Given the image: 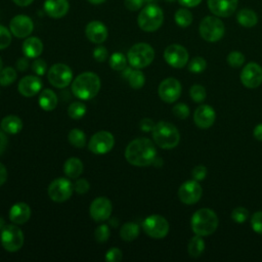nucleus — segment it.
<instances>
[{"label":"nucleus","mask_w":262,"mask_h":262,"mask_svg":"<svg viewBox=\"0 0 262 262\" xmlns=\"http://www.w3.org/2000/svg\"><path fill=\"white\" fill-rule=\"evenodd\" d=\"M156 157L157 149L155 144L145 137L132 140L125 149V159L127 162L137 167L151 165Z\"/></svg>","instance_id":"obj_1"},{"label":"nucleus","mask_w":262,"mask_h":262,"mask_svg":"<svg viewBox=\"0 0 262 262\" xmlns=\"http://www.w3.org/2000/svg\"><path fill=\"white\" fill-rule=\"evenodd\" d=\"M100 89V79L92 72L80 74L72 83V91L74 95L82 100L93 98Z\"/></svg>","instance_id":"obj_2"},{"label":"nucleus","mask_w":262,"mask_h":262,"mask_svg":"<svg viewBox=\"0 0 262 262\" xmlns=\"http://www.w3.org/2000/svg\"><path fill=\"white\" fill-rule=\"evenodd\" d=\"M192 231L201 236L212 234L218 227V217L209 208H202L195 211L190 221Z\"/></svg>","instance_id":"obj_3"},{"label":"nucleus","mask_w":262,"mask_h":262,"mask_svg":"<svg viewBox=\"0 0 262 262\" xmlns=\"http://www.w3.org/2000/svg\"><path fill=\"white\" fill-rule=\"evenodd\" d=\"M152 138L158 146L164 149H171L177 146L180 140L178 129L171 123L160 121L152 129Z\"/></svg>","instance_id":"obj_4"},{"label":"nucleus","mask_w":262,"mask_h":262,"mask_svg":"<svg viewBox=\"0 0 262 262\" xmlns=\"http://www.w3.org/2000/svg\"><path fill=\"white\" fill-rule=\"evenodd\" d=\"M164 21L163 10L156 4H148L142 8L137 17L139 28L145 32L157 31Z\"/></svg>","instance_id":"obj_5"},{"label":"nucleus","mask_w":262,"mask_h":262,"mask_svg":"<svg viewBox=\"0 0 262 262\" xmlns=\"http://www.w3.org/2000/svg\"><path fill=\"white\" fill-rule=\"evenodd\" d=\"M127 58L131 67L140 70L151 63L155 58V50L147 43H137L129 49Z\"/></svg>","instance_id":"obj_6"},{"label":"nucleus","mask_w":262,"mask_h":262,"mask_svg":"<svg viewBox=\"0 0 262 262\" xmlns=\"http://www.w3.org/2000/svg\"><path fill=\"white\" fill-rule=\"evenodd\" d=\"M201 37L208 42L219 41L225 32L224 24L217 16H206L199 27Z\"/></svg>","instance_id":"obj_7"},{"label":"nucleus","mask_w":262,"mask_h":262,"mask_svg":"<svg viewBox=\"0 0 262 262\" xmlns=\"http://www.w3.org/2000/svg\"><path fill=\"white\" fill-rule=\"evenodd\" d=\"M2 247L8 252H16L24 245V233L15 225H5L1 230Z\"/></svg>","instance_id":"obj_8"},{"label":"nucleus","mask_w":262,"mask_h":262,"mask_svg":"<svg viewBox=\"0 0 262 262\" xmlns=\"http://www.w3.org/2000/svg\"><path fill=\"white\" fill-rule=\"evenodd\" d=\"M144 232L152 238H163L169 232V223L161 215H150L142 223Z\"/></svg>","instance_id":"obj_9"},{"label":"nucleus","mask_w":262,"mask_h":262,"mask_svg":"<svg viewBox=\"0 0 262 262\" xmlns=\"http://www.w3.org/2000/svg\"><path fill=\"white\" fill-rule=\"evenodd\" d=\"M74 185L67 178H56L48 186L49 198L56 203H61L72 196Z\"/></svg>","instance_id":"obj_10"},{"label":"nucleus","mask_w":262,"mask_h":262,"mask_svg":"<svg viewBox=\"0 0 262 262\" xmlns=\"http://www.w3.org/2000/svg\"><path fill=\"white\" fill-rule=\"evenodd\" d=\"M47 78L52 86L64 88L72 82L73 72L70 67L64 63H55L49 69Z\"/></svg>","instance_id":"obj_11"},{"label":"nucleus","mask_w":262,"mask_h":262,"mask_svg":"<svg viewBox=\"0 0 262 262\" xmlns=\"http://www.w3.org/2000/svg\"><path fill=\"white\" fill-rule=\"evenodd\" d=\"M115 144V139L112 133L107 131H98L91 136L88 148L95 155H103L108 152Z\"/></svg>","instance_id":"obj_12"},{"label":"nucleus","mask_w":262,"mask_h":262,"mask_svg":"<svg viewBox=\"0 0 262 262\" xmlns=\"http://www.w3.org/2000/svg\"><path fill=\"white\" fill-rule=\"evenodd\" d=\"M203 194V188L199 181L192 179L182 183L178 189V198L185 205L198 203Z\"/></svg>","instance_id":"obj_13"},{"label":"nucleus","mask_w":262,"mask_h":262,"mask_svg":"<svg viewBox=\"0 0 262 262\" xmlns=\"http://www.w3.org/2000/svg\"><path fill=\"white\" fill-rule=\"evenodd\" d=\"M164 58L172 68L181 69L186 66L188 61V52L179 44H171L165 49Z\"/></svg>","instance_id":"obj_14"},{"label":"nucleus","mask_w":262,"mask_h":262,"mask_svg":"<svg viewBox=\"0 0 262 262\" xmlns=\"http://www.w3.org/2000/svg\"><path fill=\"white\" fill-rule=\"evenodd\" d=\"M158 93L163 101L172 103L176 101L181 94V84L175 78H167L159 85Z\"/></svg>","instance_id":"obj_15"},{"label":"nucleus","mask_w":262,"mask_h":262,"mask_svg":"<svg viewBox=\"0 0 262 262\" xmlns=\"http://www.w3.org/2000/svg\"><path fill=\"white\" fill-rule=\"evenodd\" d=\"M241 82L247 88H257L262 83V68L256 62L247 63L241 72Z\"/></svg>","instance_id":"obj_16"},{"label":"nucleus","mask_w":262,"mask_h":262,"mask_svg":"<svg viewBox=\"0 0 262 262\" xmlns=\"http://www.w3.org/2000/svg\"><path fill=\"white\" fill-rule=\"evenodd\" d=\"M112 209H113L112 202L104 196H99V198H96L91 203L89 212H90L91 218L95 222H102L110 218Z\"/></svg>","instance_id":"obj_17"},{"label":"nucleus","mask_w":262,"mask_h":262,"mask_svg":"<svg viewBox=\"0 0 262 262\" xmlns=\"http://www.w3.org/2000/svg\"><path fill=\"white\" fill-rule=\"evenodd\" d=\"M34 29V24L31 17L24 14L15 15L9 23V30L16 38L28 37Z\"/></svg>","instance_id":"obj_18"},{"label":"nucleus","mask_w":262,"mask_h":262,"mask_svg":"<svg viewBox=\"0 0 262 262\" xmlns=\"http://www.w3.org/2000/svg\"><path fill=\"white\" fill-rule=\"evenodd\" d=\"M237 2L238 0H208V7L214 15L227 17L235 11Z\"/></svg>","instance_id":"obj_19"},{"label":"nucleus","mask_w":262,"mask_h":262,"mask_svg":"<svg viewBox=\"0 0 262 262\" xmlns=\"http://www.w3.org/2000/svg\"><path fill=\"white\" fill-rule=\"evenodd\" d=\"M216 114L212 106L208 104L200 105L193 114V122L194 124L202 129L210 128L215 122Z\"/></svg>","instance_id":"obj_20"},{"label":"nucleus","mask_w":262,"mask_h":262,"mask_svg":"<svg viewBox=\"0 0 262 262\" xmlns=\"http://www.w3.org/2000/svg\"><path fill=\"white\" fill-rule=\"evenodd\" d=\"M107 29L99 20H92L88 23L85 28V35L89 41L95 44H100L104 42L107 38Z\"/></svg>","instance_id":"obj_21"},{"label":"nucleus","mask_w":262,"mask_h":262,"mask_svg":"<svg viewBox=\"0 0 262 262\" xmlns=\"http://www.w3.org/2000/svg\"><path fill=\"white\" fill-rule=\"evenodd\" d=\"M17 89L21 95L32 97L40 92L42 89V82L37 76H26L18 82Z\"/></svg>","instance_id":"obj_22"},{"label":"nucleus","mask_w":262,"mask_h":262,"mask_svg":"<svg viewBox=\"0 0 262 262\" xmlns=\"http://www.w3.org/2000/svg\"><path fill=\"white\" fill-rule=\"evenodd\" d=\"M70 8L68 0H45L44 10L53 18H60L64 16Z\"/></svg>","instance_id":"obj_23"},{"label":"nucleus","mask_w":262,"mask_h":262,"mask_svg":"<svg viewBox=\"0 0 262 262\" xmlns=\"http://www.w3.org/2000/svg\"><path fill=\"white\" fill-rule=\"evenodd\" d=\"M31 216V209L26 203L19 202L14 204L9 211V219L15 224L26 223Z\"/></svg>","instance_id":"obj_24"},{"label":"nucleus","mask_w":262,"mask_h":262,"mask_svg":"<svg viewBox=\"0 0 262 262\" xmlns=\"http://www.w3.org/2000/svg\"><path fill=\"white\" fill-rule=\"evenodd\" d=\"M43 51V43L37 37H29L23 43V52L29 58L38 57Z\"/></svg>","instance_id":"obj_25"},{"label":"nucleus","mask_w":262,"mask_h":262,"mask_svg":"<svg viewBox=\"0 0 262 262\" xmlns=\"http://www.w3.org/2000/svg\"><path fill=\"white\" fill-rule=\"evenodd\" d=\"M23 128L21 120L14 115H8L1 120V129L5 133L16 134Z\"/></svg>","instance_id":"obj_26"},{"label":"nucleus","mask_w":262,"mask_h":262,"mask_svg":"<svg viewBox=\"0 0 262 262\" xmlns=\"http://www.w3.org/2000/svg\"><path fill=\"white\" fill-rule=\"evenodd\" d=\"M39 105L44 111H52L57 105V96L51 89H44L39 95Z\"/></svg>","instance_id":"obj_27"},{"label":"nucleus","mask_w":262,"mask_h":262,"mask_svg":"<svg viewBox=\"0 0 262 262\" xmlns=\"http://www.w3.org/2000/svg\"><path fill=\"white\" fill-rule=\"evenodd\" d=\"M83 163L78 158H70L63 165V172L69 178H78L83 172Z\"/></svg>","instance_id":"obj_28"},{"label":"nucleus","mask_w":262,"mask_h":262,"mask_svg":"<svg viewBox=\"0 0 262 262\" xmlns=\"http://www.w3.org/2000/svg\"><path fill=\"white\" fill-rule=\"evenodd\" d=\"M236 20L241 26L245 28H252L258 23V16L254 10L244 8L237 12Z\"/></svg>","instance_id":"obj_29"},{"label":"nucleus","mask_w":262,"mask_h":262,"mask_svg":"<svg viewBox=\"0 0 262 262\" xmlns=\"http://www.w3.org/2000/svg\"><path fill=\"white\" fill-rule=\"evenodd\" d=\"M204 250H205V242L201 235L195 234L189 239L187 245V252L189 256L193 258L200 257L204 252Z\"/></svg>","instance_id":"obj_30"},{"label":"nucleus","mask_w":262,"mask_h":262,"mask_svg":"<svg viewBox=\"0 0 262 262\" xmlns=\"http://www.w3.org/2000/svg\"><path fill=\"white\" fill-rule=\"evenodd\" d=\"M139 234V226L134 222H127L122 225L120 229V236L123 241L131 242Z\"/></svg>","instance_id":"obj_31"},{"label":"nucleus","mask_w":262,"mask_h":262,"mask_svg":"<svg viewBox=\"0 0 262 262\" xmlns=\"http://www.w3.org/2000/svg\"><path fill=\"white\" fill-rule=\"evenodd\" d=\"M69 142L77 148H82L86 144V135L85 133L78 128H74L69 132L68 135Z\"/></svg>","instance_id":"obj_32"},{"label":"nucleus","mask_w":262,"mask_h":262,"mask_svg":"<svg viewBox=\"0 0 262 262\" xmlns=\"http://www.w3.org/2000/svg\"><path fill=\"white\" fill-rule=\"evenodd\" d=\"M174 19L179 27L186 28L190 26V24L192 23V14L188 9L180 8L175 12Z\"/></svg>","instance_id":"obj_33"},{"label":"nucleus","mask_w":262,"mask_h":262,"mask_svg":"<svg viewBox=\"0 0 262 262\" xmlns=\"http://www.w3.org/2000/svg\"><path fill=\"white\" fill-rule=\"evenodd\" d=\"M128 82L129 85L133 88V89H140L145 82V77L143 75V73L141 71H139V69L133 71L130 73V75L128 76Z\"/></svg>","instance_id":"obj_34"},{"label":"nucleus","mask_w":262,"mask_h":262,"mask_svg":"<svg viewBox=\"0 0 262 262\" xmlns=\"http://www.w3.org/2000/svg\"><path fill=\"white\" fill-rule=\"evenodd\" d=\"M110 66L115 71H123L127 67L126 56L121 52H115L110 57Z\"/></svg>","instance_id":"obj_35"},{"label":"nucleus","mask_w":262,"mask_h":262,"mask_svg":"<svg viewBox=\"0 0 262 262\" xmlns=\"http://www.w3.org/2000/svg\"><path fill=\"white\" fill-rule=\"evenodd\" d=\"M85 113H86V106L83 102H80V101L72 102L68 107V114L74 120L81 119L82 117H84Z\"/></svg>","instance_id":"obj_36"},{"label":"nucleus","mask_w":262,"mask_h":262,"mask_svg":"<svg viewBox=\"0 0 262 262\" xmlns=\"http://www.w3.org/2000/svg\"><path fill=\"white\" fill-rule=\"evenodd\" d=\"M16 80V72L13 68L7 67L0 72V85L8 86Z\"/></svg>","instance_id":"obj_37"},{"label":"nucleus","mask_w":262,"mask_h":262,"mask_svg":"<svg viewBox=\"0 0 262 262\" xmlns=\"http://www.w3.org/2000/svg\"><path fill=\"white\" fill-rule=\"evenodd\" d=\"M207 67V61L202 56H195L193 57L189 63H188V70L191 73L199 74L202 73Z\"/></svg>","instance_id":"obj_38"},{"label":"nucleus","mask_w":262,"mask_h":262,"mask_svg":"<svg viewBox=\"0 0 262 262\" xmlns=\"http://www.w3.org/2000/svg\"><path fill=\"white\" fill-rule=\"evenodd\" d=\"M189 94H190L191 99L194 102H202L205 100V98L207 96L205 87H203L202 85H198V84L191 86V88L189 90Z\"/></svg>","instance_id":"obj_39"},{"label":"nucleus","mask_w":262,"mask_h":262,"mask_svg":"<svg viewBox=\"0 0 262 262\" xmlns=\"http://www.w3.org/2000/svg\"><path fill=\"white\" fill-rule=\"evenodd\" d=\"M227 63L231 68H239L244 64L245 62V56L242 52L239 51H231L226 58Z\"/></svg>","instance_id":"obj_40"},{"label":"nucleus","mask_w":262,"mask_h":262,"mask_svg":"<svg viewBox=\"0 0 262 262\" xmlns=\"http://www.w3.org/2000/svg\"><path fill=\"white\" fill-rule=\"evenodd\" d=\"M111 234L110 228L106 224H101L99 225L95 231H94V238L98 242V243H104L108 239Z\"/></svg>","instance_id":"obj_41"},{"label":"nucleus","mask_w":262,"mask_h":262,"mask_svg":"<svg viewBox=\"0 0 262 262\" xmlns=\"http://www.w3.org/2000/svg\"><path fill=\"white\" fill-rule=\"evenodd\" d=\"M249 217V211L244 207H237L232 210L231 218L236 223H244Z\"/></svg>","instance_id":"obj_42"},{"label":"nucleus","mask_w":262,"mask_h":262,"mask_svg":"<svg viewBox=\"0 0 262 262\" xmlns=\"http://www.w3.org/2000/svg\"><path fill=\"white\" fill-rule=\"evenodd\" d=\"M11 43V32L4 26L0 25V50L5 49Z\"/></svg>","instance_id":"obj_43"},{"label":"nucleus","mask_w":262,"mask_h":262,"mask_svg":"<svg viewBox=\"0 0 262 262\" xmlns=\"http://www.w3.org/2000/svg\"><path fill=\"white\" fill-rule=\"evenodd\" d=\"M173 115L178 119H186L189 116V108L185 103H177L172 108Z\"/></svg>","instance_id":"obj_44"},{"label":"nucleus","mask_w":262,"mask_h":262,"mask_svg":"<svg viewBox=\"0 0 262 262\" xmlns=\"http://www.w3.org/2000/svg\"><path fill=\"white\" fill-rule=\"evenodd\" d=\"M251 226L255 232L262 234V211H257L252 215Z\"/></svg>","instance_id":"obj_45"},{"label":"nucleus","mask_w":262,"mask_h":262,"mask_svg":"<svg viewBox=\"0 0 262 262\" xmlns=\"http://www.w3.org/2000/svg\"><path fill=\"white\" fill-rule=\"evenodd\" d=\"M46 69H47V64H46L45 60H43L41 58L35 59L32 63V70L38 76H43L46 72Z\"/></svg>","instance_id":"obj_46"},{"label":"nucleus","mask_w":262,"mask_h":262,"mask_svg":"<svg viewBox=\"0 0 262 262\" xmlns=\"http://www.w3.org/2000/svg\"><path fill=\"white\" fill-rule=\"evenodd\" d=\"M123 254L122 251L118 248H113L108 250L105 254V260L108 262H119L122 260Z\"/></svg>","instance_id":"obj_47"},{"label":"nucleus","mask_w":262,"mask_h":262,"mask_svg":"<svg viewBox=\"0 0 262 262\" xmlns=\"http://www.w3.org/2000/svg\"><path fill=\"white\" fill-rule=\"evenodd\" d=\"M191 175H192V178L196 181H202L206 178L207 176V168L203 165H198L195 166L192 171H191Z\"/></svg>","instance_id":"obj_48"},{"label":"nucleus","mask_w":262,"mask_h":262,"mask_svg":"<svg viewBox=\"0 0 262 262\" xmlns=\"http://www.w3.org/2000/svg\"><path fill=\"white\" fill-rule=\"evenodd\" d=\"M89 188H90L89 182H88L86 179H83V178L78 179V180L75 182V184H74V189H75V191L78 192V193H80V194L86 193V192L89 190Z\"/></svg>","instance_id":"obj_49"},{"label":"nucleus","mask_w":262,"mask_h":262,"mask_svg":"<svg viewBox=\"0 0 262 262\" xmlns=\"http://www.w3.org/2000/svg\"><path fill=\"white\" fill-rule=\"evenodd\" d=\"M107 55H108V52L106 48L103 46H98L93 50V57L95 60L99 62L104 61L107 58Z\"/></svg>","instance_id":"obj_50"},{"label":"nucleus","mask_w":262,"mask_h":262,"mask_svg":"<svg viewBox=\"0 0 262 262\" xmlns=\"http://www.w3.org/2000/svg\"><path fill=\"white\" fill-rule=\"evenodd\" d=\"M144 0H124L125 7L130 11H136L143 6Z\"/></svg>","instance_id":"obj_51"},{"label":"nucleus","mask_w":262,"mask_h":262,"mask_svg":"<svg viewBox=\"0 0 262 262\" xmlns=\"http://www.w3.org/2000/svg\"><path fill=\"white\" fill-rule=\"evenodd\" d=\"M156 124H154V121L151 119H148V118H144L140 121L139 123V127L140 129L143 131V132H149V131H152L154 127H155Z\"/></svg>","instance_id":"obj_52"},{"label":"nucleus","mask_w":262,"mask_h":262,"mask_svg":"<svg viewBox=\"0 0 262 262\" xmlns=\"http://www.w3.org/2000/svg\"><path fill=\"white\" fill-rule=\"evenodd\" d=\"M29 57L27 56H24V57H19L17 60H16V69L20 72H24L26 71L28 68H29V60H28Z\"/></svg>","instance_id":"obj_53"},{"label":"nucleus","mask_w":262,"mask_h":262,"mask_svg":"<svg viewBox=\"0 0 262 262\" xmlns=\"http://www.w3.org/2000/svg\"><path fill=\"white\" fill-rule=\"evenodd\" d=\"M7 143H8V140L5 133L3 132V130H0V156L5 151L7 147Z\"/></svg>","instance_id":"obj_54"},{"label":"nucleus","mask_w":262,"mask_h":262,"mask_svg":"<svg viewBox=\"0 0 262 262\" xmlns=\"http://www.w3.org/2000/svg\"><path fill=\"white\" fill-rule=\"evenodd\" d=\"M178 1L184 7H194L202 2V0H178Z\"/></svg>","instance_id":"obj_55"},{"label":"nucleus","mask_w":262,"mask_h":262,"mask_svg":"<svg viewBox=\"0 0 262 262\" xmlns=\"http://www.w3.org/2000/svg\"><path fill=\"white\" fill-rule=\"evenodd\" d=\"M7 179V170L3 164L0 163V186L6 181Z\"/></svg>","instance_id":"obj_56"},{"label":"nucleus","mask_w":262,"mask_h":262,"mask_svg":"<svg viewBox=\"0 0 262 262\" xmlns=\"http://www.w3.org/2000/svg\"><path fill=\"white\" fill-rule=\"evenodd\" d=\"M253 134H254V137H255L257 140L262 141V124H258V125L254 128Z\"/></svg>","instance_id":"obj_57"},{"label":"nucleus","mask_w":262,"mask_h":262,"mask_svg":"<svg viewBox=\"0 0 262 262\" xmlns=\"http://www.w3.org/2000/svg\"><path fill=\"white\" fill-rule=\"evenodd\" d=\"M16 5L18 6H21V7H25V6H28L30 5L34 0H12Z\"/></svg>","instance_id":"obj_58"},{"label":"nucleus","mask_w":262,"mask_h":262,"mask_svg":"<svg viewBox=\"0 0 262 262\" xmlns=\"http://www.w3.org/2000/svg\"><path fill=\"white\" fill-rule=\"evenodd\" d=\"M152 164H154L155 166H162V164H163V161H162V159H159L158 157H156V159L154 160Z\"/></svg>","instance_id":"obj_59"},{"label":"nucleus","mask_w":262,"mask_h":262,"mask_svg":"<svg viewBox=\"0 0 262 262\" xmlns=\"http://www.w3.org/2000/svg\"><path fill=\"white\" fill-rule=\"evenodd\" d=\"M105 0H88V2L89 3H91V4H95V5H97V4H101V3H103Z\"/></svg>","instance_id":"obj_60"},{"label":"nucleus","mask_w":262,"mask_h":262,"mask_svg":"<svg viewBox=\"0 0 262 262\" xmlns=\"http://www.w3.org/2000/svg\"><path fill=\"white\" fill-rule=\"evenodd\" d=\"M4 226H5V224H4V219L0 217V231L3 229Z\"/></svg>","instance_id":"obj_61"},{"label":"nucleus","mask_w":262,"mask_h":262,"mask_svg":"<svg viewBox=\"0 0 262 262\" xmlns=\"http://www.w3.org/2000/svg\"><path fill=\"white\" fill-rule=\"evenodd\" d=\"M2 66H3V64H2V59L0 58V72H1V70H2Z\"/></svg>","instance_id":"obj_62"},{"label":"nucleus","mask_w":262,"mask_h":262,"mask_svg":"<svg viewBox=\"0 0 262 262\" xmlns=\"http://www.w3.org/2000/svg\"><path fill=\"white\" fill-rule=\"evenodd\" d=\"M165 1H167V2H174L175 0H165Z\"/></svg>","instance_id":"obj_63"}]
</instances>
